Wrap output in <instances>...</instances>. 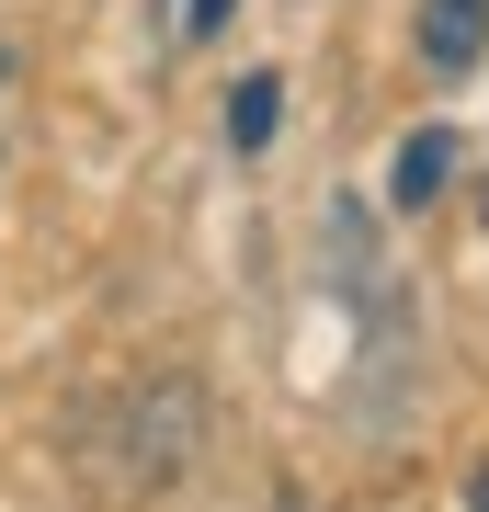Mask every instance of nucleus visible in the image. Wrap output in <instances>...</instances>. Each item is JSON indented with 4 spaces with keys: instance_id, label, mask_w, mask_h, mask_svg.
<instances>
[{
    "instance_id": "3",
    "label": "nucleus",
    "mask_w": 489,
    "mask_h": 512,
    "mask_svg": "<svg viewBox=\"0 0 489 512\" xmlns=\"http://www.w3.org/2000/svg\"><path fill=\"white\" fill-rule=\"evenodd\" d=\"M444 183H455V126H410L387 148V205H399V217H421Z\"/></svg>"
},
{
    "instance_id": "6",
    "label": "nucleus",
    "mask_w": 489,
    "mask_h": 512,
    "mask_svg": "<svg viewBox=\"0 0 489 512\" xmlns=\"http://www.w3.org/2000/svg\"><path fill=\"white\" fill-rule=\"evenodd\" d=\"M467 512H489V456H478V467H467Z\"/></svg>"
},
{
    "instance_id": "5",
    "label": "nucleus",
    "mask_w": 489,
    "mask_h": 512,
    "mask_svg": "<svg viewBox=\"0 0 489 512\" xmlns=\"http://www.w3.org/2000/svg\"><path fill=\"white\" fill-rule=\"evenodd\" d=\"M228 12H239V0H182V35H194V46H205V35H217V23H228Z\"/></svg>"
},
{
    "instance_id": "2",
    "label": "nucleus",
    "mask_w": 489,
    "mask_h": 512,
    "mask_svg": "<svg viewBox=\"0 0 489 512\" xmlns=\"http://www.w3.org/2000/svg\"><path fill=\"white\" fill-rule=\"evenodd\" d=\"M478 57H489V0H421V69L478 80Z\"/></svg>"
},
{
    "instance_id": "4",
    "label": "nucleus",
    "mask_w": 489,
    "mask_h": 512,
    "mask_svg": "<svg viewBox=\"0 0 489 512\" xmlns=\"http://www.w3.org/2000/svg\"><path fill=\"white\" fill-rule=\"evenodd\" d=\"M273 126H285V80H273V69H251V80L228 92V148L251 160V148H273Z\"/></svg>"
},
{
    "instance_id": "1",
    "label": "nucleus",
    "mask_w": 489,
    "mask_h": 512,
    "mask_svg": "<svg viewBox=\"0 0 489 512\" xmlns=\"http://www.w3.org/2000/svg\"><path fill=\"white\" fill-rule=\"evenodd\" d=\"M194 456H205V387L194 376H148L137 399L114 410V478H126V490H171Z\"/></svg>"
},
{
    "instance_id": "7",
    "label": "nucleus",
    "mask_w": 489,
    "mask_h": 512,
    "mask_svg": "<svg viewBox=\"0 0 489 512\" xmlns=\"http://www.w3.org/2000/svg\"><path fill=\"white\" fill-rule=\"evenodd\" d=\"M0 69H12V57H0Z\"/></svg>"
}]
</instances>
